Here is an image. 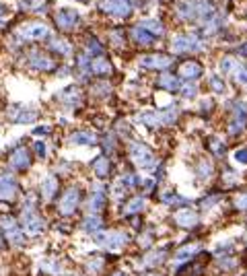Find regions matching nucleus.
I'll use <instances>...</instances> for the list:
<instances>
[{"instance_id": "nucleus-1", "label": "nucleus", "mask_w": 247, "mask_h": 276, "mask_svg": "<svg viewBox=\"0 0 247 276\" xmlns=\"http://www.w3.org/2000/svg\"><path fill=\"white\" fill-rule=\"evenodd\" d=\"M175 15L181 21H206L214 15L212 0H177Z\"/></svg>"}, {"instance_id": "nucleus-2", "label": "nucleus", "mask_w": 247, "mask_h": 276, "mask_svg": "<svg viewBox=\"0 0 247 276\" xmlns=\"http://www.w3.org/2000/svg\"><path fill=\"white\" fill-rule=\"evenodd\" d=\"M128 152H130V159H132V163L136 167L146 169V171L157 169V157H154V152L146 144H142V142H130Z\"/></svg>"}, {"instance_id": "nucleus-3", "label": "nucleus", "mask_w": 247, "mask_h": 276, "mask_svg": "<svg viewBox=\"0 0 247 276\" xmlns=\"http://www.w3.org/2000/svg\"><path fill=\"white\" fill-rule=\"evenodd\" d=\"M21 229L25 231V235H31V237H37V235H42V233L46 231V221L33 210V206H31V200H29V206L23 208Z\"/></svg>"}, {"instance_id": "nucleus-4", "label": "nucleus", "mask_w": 247, "mask_h": 276, "mask_svg": "<svg viewBox=\"0 0 247 276\" xmlns=\"http://www.w3.org/2000/svg\"><path fill=\"white\" fill-rule=\"evenodd\" d=\"M204 48L202 40L194 33H181L171 40V50L175 54H185V52H200Z\"/></svg>"}, {"instance_id": "nucleus-5", "label": "nucleus", "mask_w": 247, "mask_h": 276, "mask_svg": "<svg viewBox=\"0 0 247 276\" xmlns=\"http://www.w3.org/2000/svg\"><path fill=\"white\" fill-rule=\"evenodd\" d=\"M17 37L21 42H37V40H46L50 37V29L44 23H27L23 27H19Z\"/></svg>"}, {"instance_id": "nucleus-6", "label": "nucleus", "mask_w": 247, "mask_h": 276, "mask_svg": "<svg viewBox=\"0 0 247 276\" xmlns=\"http://www.w3.org/2000/svg\"><path fill=\"white\" fill-rule=\"evenodd\" d=\"M132 0H101L99 3V9L111 17H117V19H126L130 17L132 13Z\"/></svg>"}, {"instance_id": "nucleus-7", "label": "nucleus", "mask_w": 247, "mask_h": 276, "mask_svg": "<svg viewBox=\"0 0 247 276\" xmlns=\"http://www.w3.org/2000/svg\"><path fill=\"white\" fill-rule=\"evenodd\" d=\"M221 72L223 74H233V78L247 87V66H243L241 62H237L235 58H223L221 60Z\"/></svg>"}, {"instance_id": "nucleus-8", "label": "nucleus", "mask_w": 247, "mask_h": 276, "mask_svg": "<svg viewBox=\"0 0 247 276\" xmlns=\"http://www.w3.org/2000/svg\"><path fill=\"white\" fill-rule=\"evenodd\" d=\"M0 227H3V231H5L7 239H9L13 245H17V248L25 245V231L17 225V221H15V219H11V217H3V219H0Z\"/></svg>"}, {"instance_id": "nucleus-9", "label": "nucleus", "mask_w": 247, "mask_h": 276, "mask_svg": "<svg viewBox=\"0 0 247 276\" xmlns=\"http://www.w3.org/2000/svg\"><path fill=\"white\" fill-rule=\"evenodd\" d=\"M138 64L146 70H165L173 64V58L165 54H146V56H140Z\"/></svg>"}, {"instance_id": "nucleus-10", "label": "nucleus", "mask_w": 247, "mask_h": 276, "mask_svg": "<svg viewBox=\"0 0 247 276\" xmlns=\"http://www.w3.org/2000/svg\"><path fill=\"white\" fill-rule=\"evenodd\" d=\"M97 241L105 250H119L128 243V235L124 231H107V233H97Z\"/></svg>"}, {"instance_id": "nucleus-11", "label": "nucleus", "mask_w": 247, "mask_h": 276, "mask_svg": "<svg viewBox=\"0 0 247 276\" xmlns=\"http://www.w3.org/2000/svg\"><path fill=\"white\" fill-rule=\"evenodd\" d=\"M27 64L33 68V70H42V72H50V70H54V60L48 56V54H44V52H39V50H33L29 54V58H27Z\"/></svg>"}, {"instance_id": "nucleus-12", "label": "nucleus", "mask_w": 247, "mask_h": 276, "mask_svg": "<svg viewBox=\"0 0 247 276\" xmlns=\"http://www.w3.org/2000/svg\"><path fill=\"white\" fill-rule=\"evenodd\" d=\"M78 202H80V192H78V188H68V190L64 192V196L60 198L58 208H60L62 214H72V212L76 210Z\"/></svg>"}, {"instance_id": "nucleus-13", "label": "nucleus", "mask_w": 247, "mask_h": 276, "mask_svg": "<svg viewBox=\"0 0 247 276\" xmlns=\"http://www.w3.org/2000/svg\"><path fill=\"white\" fill-rule=\"evenodd\" d=\"M173 223L181 229H192L200 223V217H198V212L192 210V208H181L175 212V217H173Z\"/></svg>"}, {"instance_id": "nucleus-14", "label": "nucleus", "mask_w": 247, "mask_h": 276, "mask_svg": "<svg viewBox=\"0 0 247 276\" xmlns=\"http://www.w3.org/2000/svg\"><path fill=\"white\" fill-rule=\"evenodd\" d=\"M9 117L15 124H29V122H33L37 117V111L31 107H25V105H13L9 109Z\"/></svg>"}, {"instance_id": "nucleus-15", "label": "nucleus", "mask_w": 247, "mask_h": 276, "mask_svg": "<svg viewBox=\"0 0 247 276\" xmlns=\"http://www.w3.org/2000/svg\"><path fill=\"white\" fill-rule=\"evenodd\" d=\"M247 124V105L243 101H239L235 105V113H233V120H231V124H229V132L231 134H237L245 128Z\"/></svg>"}, {"instance_id": "nucleus-16", "label": "nucleus", "mask_w": 247, "mask_h": 276, "mask_svg": "<svg viewBox=\"0 0 247 276\" xmlns=\"http://www.w3.org/2000/svg\"><path fill=\"white\" fill-rule=\"evenodd\" d=\"M56 25L60 29H66V31L68 29H74L78 25V13L72 9H60L56 13Z\"/></svg>"}, {"instance_id": "nucleus-17", "label": "nucleus", "mask_w": 247, "mask_h": 276, "mask_svg": "<svg viewBox=\"0 0 247 276\" xmlns=\"http://www.w3.org/2000/svg\"><path fill=\"white\" fill-rule=\"evenodd\" d=\"M107 204V198H105V192L101 186H95V190H93V194L89 196V204H87V210L89 214H99Z\"/></svg>"}, {"instance_id": "nucleus-18", "label": "nucleus", "mask_w": 247, "mask_h": 276, "mask_svg": "<svg viewBox=\"0 0 247 276\" xmlns=\"http://www.w3.org/2000/svg\"><path fill=\"white\" fill-rule=\"evenodd\" d=\"M202 250V245L200 243H190V245H181V248L175 252L173 256V266H181L185 262H190L198 252Z\"/></svg>"}, {"instance_id": "nucleus-19", "label": "nucleus", "mask_w": 247, "mask_h": 276, "mask_svg": "<svg viewBox=\"0 0 247 276\" xmlns=\"http://www.w3.org/2000/svg\"><path fill=\"white\" fill-rule=\"evenodd\" d=\"M19 192L17 179L13 175H0V198L3 200H15Z\"/></svg>"}, {"instance_id": "nucleus-20", "label": "nucleus", "mask_w": 247, "mask_h": 276, "mask_svg": "<svg viewBox=\"0 0 247 276\" xmlns=\"http://www.w3.org/2000/svg\"><path fill=\"white\" fill-rule=\"evenodd\" d=\"M9 163H11V167H13L15 171H27V169L31 167L29 150H27V148H17V150L13 152V155H11Z\"/></svg>"}, {"instance_id": "nucleus-21", "label": "nucleus", "mask_w": 247, "mask_h": 276, "mask_svg": "<svg viewBox=\"0 0 247 276\" xmlns=\"http://www.w3.org/2000/svg\"><path fill=\"white\" fill-rule=\"evenodd\" d=\"M80 229H83L85 233L97 235V233H101V229H103V219L99 217V214H87L85 221H83V225H80Z\"/></svg>"}, {"instance_id": "nucleus-22", "label": "nucleus", "mask_w": 247, "mask_h": 276, "mask_svg": "<svg viewBox=\"0 0 247 276\" xmlns=\"http://www.w3.org/2000/svg\"><path fill=\"white\" fill-rule=\"evenodd\" d=\"M179 74H181L183 78H188V81H194V78H198V76L202 74V66H200V62H194V60H190V62H183V64L179 66Z\"/></svg>"}, {"instance_id": "nucleus-23", "label": "nucleus", "mask_w": 247, "mask_h": 276, "mask_svg": "<svg viewBox=\"0 0 247 276\" xmlns=\"http://www.w3.org/2000/svg\"><path fill=\"white\" fill-rule=\"evenodd\" d=\"M138 122H140V124H144V126H150V128L163 126L161 111H140L138 113Z\"/></svg>"}, {"instance_id": "nucleus-24", "label": "nucleus", "mask_w": 247, "mask_h": 276, "mask_svg": "<svg viewBox=\"0 0 247 276\" xmlns=\"http://www.w3.org/2000/svg\"><path fill=\"white\" fill-rule=\"evenodd\" d=\"M70 142L76 144V146H91V144H95L97 142V136L89 132V130H78L70 136Z\"/></svg>"}, {"instance_id": "nucleus-25", "label": "nucleus", "mask_w": 247, "mask_h": 276, "mask_svg": "<svg viewBox=\"0 0 247 276\" xmlns=\"http://www.w3.org/2000/svg\"><path fill=\"white\" fill-rule=\"evenodd\" d=\"M91 72L93 74H109L111 72V62L105 56H97L91 60Z\"/></svg>"}, {"instance_id": "nucleus-26", "label": "nucleus", "mask_w": 247, "mask_h": 276, "mask_svg": "<svg viewBox=\"0 0 247 276\" xmlns=\"http://www.w3.org/2000/svg\"><path fill=\"white\" fill-rule=\"evenodd\" d=\"M163 260H165V250H152L142 258L140 266L142 268H157L159 264H163Z\"/></svg>"}, {"instance_id": "nucleus-27", "label": "nucleus", "mask_w": 247, "mask_h": 276, "mask_svg": "<svg viewBox=\"0 0 247 276\" xmlns=\"http://www.w3.org/2000/svg\"><path fill=\"white\" fill-rule=\"evenodd\" d=\"M56 194H58V179L54 175H48L42 181V196H44V200H52Z\"/></svg>"}, {"instance_id": "nucleus-28", "label": "nucleus", "mask_w": 247, "mask_h": 276, "mask_svg": "<svg viewBox=\"0 0 247 276\" xmlns=\"http://www.w3.org/2000/svg\"><path fill=\"white\" fill-rule=\"evenodd\" d=\"M132 40H134L136 44H140V46H152L157 37L150 35V33L146 31V29H142L140 25H136V27L132 29Z\"/></svg>"}, {"instance_id": "nucleus-29", "label": "nucleus", "mask_w": 247, "mask_h": 276, "mask_svg": "<svg viewBox=\"0 0 247 276\" xmlns=\"http://www.w3.org/2000/svg\"><path fill=\"white\" fill-rule=\"evenodd\" d=\"M140 27L146 29V31H148L150 35H154V37H161V35L165 33L163 23L157 21V19H144V21H140Z\"/></svg>"}, {"instance_id": "nucleus-30", "label": "nucleus", "mask_w": 247, "mask_h": 276, "mask_svg": "<svg viewBox=\"0 0 247 276\" xmlns=\"http://www.w3.org/2000/svg\"><path fill=\"white\" fill-rule=\"evenodd\" d=\"M146 208V198L144 196H134L130 202L124 204V214H138Z\"/></svg>"}, {"instance_id": "nucleus-31", "label": "nucleus", "mask_w": 247, "mask_h": 276, "mask_svg": "<svg viewBox=\"0 0 247 276\" xmlns=\"http://www.w3.org/2000/svg\"><path fill=\"white\" fill-rule=\"evenodd\" d=\"M212 173H214V165H212V161H210V159H200V161H198V165H196V175H198V179L208 181V179L212 177Z\"/></svg>"}, {"instance_id": "nucleus-32", "label": "nucleus", "mask_w": 247, "mask_h": 276, "mask_svg": "<svg viewBox=\"0 0 247 276\" xmlns=\"http://www.w3.org/2000/svg\"><path fill=\"white\" fill-rule=\"evenodd\" d=\"M93 171H95V175H97V177H107V175H109V171H111V163H109V159H107L105 155L97 157L95 161H93Z\"/></svg>"}, {"instance_id": "nucleus-33", "label": "nucleus", "mask_w": 247, "mask_h": 276, "mask_svg": "<svg viewBox=\"0 0 247 276\" xmlns=\"http://www.w3.org/2000/svg\"><path fill=\"white\" fill-rule=\"evenodd\" d=\"M159 87L161 89H165V91H179L181 89V83H179V78L177 76H173V74H169V72H163L161 76H159Z\"/></svg>"}, {"instance_id": "nucleus-34", "label": "nucleus", "mask_w": 247, "mask_h": 276, "mask_svg": "<svg viewBox=\"0 0 247 276\" xmlns=\"http://www.w3.org/2000/svg\"><path fill=\"white\" fill-rule=\"evenodd\" d=\"M60 99L64 101L66 105H78L80 103V93H78V89H74V87H70V89H66V91H62L60 93Z\"/></svg>"}, {"instance_id": "nucleus-35", "label": "nucleus", "mask_w": 247, "mask_h": 276, "mask_svg": "<svg viewBox=\"0 0 247 276\" xmlns=\"http://www.w3.org/2000/svg\"><path fill=\"white\" fill-rule=\"evenodd\" d=\"M50 48L54 52L62 54V56H70V52H72V46L68 42H64V40H60V37H52L50 40Z\"/></svg>"}, {"instance_id": "nucleus-36", "label": "nucleus", "mask_w": 247, "mask_h": 276, "mask_svg": "<svg viewBox=\"0 0 247 276\" xmlns=\"http://www.w3.org/2000/svg\"><path fill=\"white\" fill-rule=\"evenodd\" d=\"M161 200H163V204H167V206H179V204L188 202V198H183V196H179V194H173V192H165V194L161 196Z\"/></svg>"}, {"instance_id": "nucleus-37", "label": "nucleus", "mask_w": 247, "mask_h": 276, "mask_svg": "<svg viewBox=\"0 0 247 276\" xmlns=\"http://www.w3.org/2000/svg\"><path fill=\"white\" fill-rule=\"evenodd\" d=\"M21 9L33 11V13H44V11H46V5H44V0H23Z\"/></svg>"}, {"instance_id": "nucleus-38", "label": "nucleus", "mask_w": 247, "mask_h": 276, "mask_svg": "<svg viewBox=\"0 0 247 276\" xmlns=\"http://www.w3.org/2000/svg\"><path fill=\"white\" fill-rule=\"evenodd\" d=\"M208 85H210V89L214 91V93H225V91H227L225 81H223L221 76H216V74H212V76L208 78Z\"/></svg>"}, {"instance_id": "nucleus-39", "label": "nucleus", "mask_w": 247, "mask_h": 276, "mask_svg": "<svg viewBox=\"0 0 247 276\" xmlns=\"http://www.w3.org/2000/svg\"><path fill=\"white\" fill-rule=\"evenodd\" d=\"M181 95L185 97V99H194L196 95H198V87L194 85V83H185V85H181Z\"/></svg>"}, {"instance_id": "nucleus-40", "label": "nucleus", "mask_w": 247, "mask_h": 276, "mask_svg": "<svg viewBox=\"0 0 247 276\" xmlns=\"http://www.w3.org/2000/svg\"><path fill=\"white\" fill-rule=\"evenodd\" d=\"M87 50H89L91 54H95V58L103 54V46H101V44H99L95 37H91V40L87 42Z\"/></svg>"}, {"instance_id": "nucleus-41", "label": "nucleus", "mask_w": 247, "mask_h": 276, "mask_svg": "<svg viewBox=\"0 0 247 276\" xmlns=\"http://www.w3.org/2000/svg\"><path fill=\"white\" fill-rule=\"evenodd\" d=\"M87 268H89V272H93V274L101 272V270H103V258H91L89 264H87Z\"/></svg>"}, {"instance_id": "nucleus-42", "label": "nucleus", "mask_w": 247, "mask_h": 276, "mask_svg": "<svg viewBox=\"0 0 247 276\" xmlns=\"http://www.w3.org/2000/svg\"><path fill=\"white\" fill-rule=\"evenodd\" d=\"M233 159L237 165H247V148H237L233 152Z\"/></svg>"}, {"instance_id": "nucleus-43", "label": "nucleus", "mask_w": 247, "mask_h": 276, "mask_svg": "<svg viewBox=\"0 0 247 276\" xmlns=\"http://www.w3.org/2000/svg\"><path fill=\"white\" fill-rule=\"evenodd\" d=\"M210 148L216 152V155H223V152H225V142L221 138H212L210 140Z\"/></svg>"}, {"instance_id": "nucleus-44", "label": "nucleus", "mask_w": 247, "mask_h": 276, "mask_svg": "<svg viewBox=\"0 0 247 276\" xmlns=\"http://www.w3.org/2000/svg\"><path fill=\"white\" fill-rule=\"evenodd\" d=\"M111 44L115 48H121L124 46V31H119V29H113L111 31Z\"/></svg>"}, {"instance_id": "nucleus-45", "label": "nucleus", "mask_w": 247, "mask_h": 276, "mask_svg": "<svg viewBox=\"0 0 247 276\" xmlns=\"http://www.w3.org/2000/svg\"><path fill=\"white\" fill-rule=\"evenodd\" d=\"M235 208L237 210H247V192H243V194H239L235 198Z\"/></svg>"}, {"instance_id": "nucleus-46", "label": "nucleus", "mask_w": 247, "mask_h": 276, "mask_svg": "<svg viewBox=\"0 0 247 276\" xmlns=\"http://www.w3.org/2000/svg\"><path fill=\"white\" fill-rule=\"evenodd\" d=\"M219 202H221V196H210V198H204V200H202V208H204V210H210L214 204H219Z\"/></svg>"}, {"instance_id": "nucleus-47", "label": "nucleus", "mask_w": 247, "mask_h": 276, "mask_svg": "<svg viewBox=\"0 0 247 276\" xmlns=\"http://www.w3.org/2000/svg\"><path fill=\"white\" fill-rule=\"evenodd\" d=\"M219 266H221L223 270H233V268L237 266V262H235L233 258H225V256H223V258H221V262H219Z\"/></svg>"}, {"instance_id": "nucleus-48", "label": "nucleus", "mask_w": 247, "mask_h": 276, "mask_svg": "<svg viewBox=\"0 0 247 276\" xmlns=\"http://www.w3.org/2000/svg\"><path fill=\"white\" fill-rule=\"evenodd\" d=\"M46 144L44 142H35V152H37V157H46Z\"/></svg>"}, {"instance_id": "nucleus-49", "label": "nucleus", "mask_w": 247, "mask_h": 276, "mask_svg": "<svg viewBox=\"0 0 247 276\" xmlns=\"http://www.w3.org/2000/svg\"><path fill=\"white\" fill-rule=\"evenodd\" d=\"M225 177H227V183L231 186V183H235V175L233 173H225Z\"/></svg>"}, {"instance_id": "nucleus-50", "label": "nucleus", "mask_w": 247, "mask_h": 276, "mask_svg": "<svg viewBox=\"0 0 247 276\" xmlns=\"http://www.w3.org/2000/svg\"><path fill=\"white\" fill-rule=\"evenodd\" d=\"M48 132H50V128H48V126H44V128H37V130H35V134H48Z\"/></svg>"}, {"instance_id": "nucleus-51", "label": "nucleus", "mask_w": 247, "mask_h": 276, "mask_svg": "<svg viewBox=\"0 0 247 276\" xmlns=\"http://www.w3.org/2000/svg\"><path fill=\"white\" fill-rule=\"evenodd\" d=\"M239 54H241V56H247V44H243V46L239 48Z\"/></svg>"}, {"instance_id": "nucleus-52", "label": "nucleus", "mask_w": 247, "mask_h": 276, "mask_svg": "<svg viewBox=\"0 0 247 276\" xmlns=\"http://www.w3.org/2000/svg\"><path fill=\"white\" fill-rule=\"evenodd\" d=\"M113 276H128V274H126V272H124V270H117V272H115Z\"/></svg>"}, {"instance_id": "nucleus-53", "label": "nucleus", "mask_w": 247, "mask_h": 276, "mask_svg": "<svg viewBox=\"0 0 247 276\" xmlns=\"http://www.w3.org/2000/svg\"><path fill=\"white\" fill-rule=\"evenodd\" d=\"M148 276H157V274H148Z\"/></svg>"}, {"instance_id": "nucleus-54", "label": "nucleus", "mask_w": 247, "mask_h": 276, "mask_svg": "<svg viewBox=\"0 0 247 276\" xmlns=\"http://www.w3.org/2000/svg\"><path fill=\"white\" fill-rule=\"evenodd\" d=\"M0 245H3V243H0Z\"/></svg>"}]
</instances>
